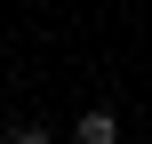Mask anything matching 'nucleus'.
Segmentation results:
<instances>
[{
  "instance_id": "f257e3e1",
  "label": "nucleus",
  "mask_w": 152,
  "mask_h": 144,
  "mask_svg": "<svg viewBox=\"0 0 152 144\" xmlns=\"http://www.w3.org/2000/svg\"><path fill=\"white\" fill-rule=\"evenodd\" d=\"M72 144H120V112H112V104L80 112V120H72Z\"/></svg>"
},
{
  "instance_id": "f03ea898",
  "label": "nucleus",
  "mask_w": 152,
  "mask_h": 144,
  "mask_svg": "<svg viewBox=\"0 0 152 144\" xmlns=\"http://www.w3.org/2000/svg\"><path fill=\"white\" fill-rule=\"evenodd\" d=\"M8 144H56L48 128H8Z\"/></svg>"
}]
</instances>
